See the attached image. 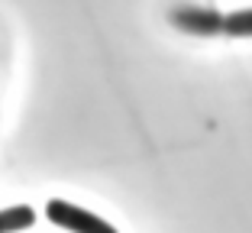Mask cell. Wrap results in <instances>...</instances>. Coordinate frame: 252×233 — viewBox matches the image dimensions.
Wrapping results in <instances>:
<instances>
[{"mask_svg":"<svg viewBox=\"0 0 252 233\" xmlns=\"http://www.w3.org/2000/svg\"><path fill=\"white\" fill-rule=\"evenodd\" d=\"M45 217L55 227H65L71 233H117V227H110V220H100L97 214L74 207L68 201H49L45 204Z\"/></svg>","mask_w":252,"mask_h":233,"instance_id":"6da1fadb","label":"cell"},{"mask_svg":"<svg viewBox=\"0 0 252 233\" xmlns=\"http://www.w3.org/2000/svg\"><path fill=\"white\" fill-rule=\"evenodd\" d=\"M171 20L178 23L181 30H188V33H204V36H210V33H220V30H223V16L217 13V10L178 7L175 13H171Z\"/></svg>","mask_w":252,"mask_h":233,"instance_id":"7a4b0ae2","label":"cell"},{"mask_svg":"<svg viewBox=\"0 0 252 233\" xmlns=\"http://www.w3.org/2000/svg\"><path fill=\"white\" fill-rule=\"evenodd\" d=\"M32 224H36V211L26 207V204H16V207L0 211V233H16V230H26Z\"/></svg>","mask_w":252,"mask_h":233,"instance_id":"3957f363","label":"cell"},{"mask_svg":"<svg viewBox=\"0 0 252 233\" xmlns=\"http://www.w3.org/2000/svg\"><path fill=\"white\" fill-rule=\"evenodd\" d=\"M223 33L226 36H252V10H236L223 16Z\"/></svg>","mask_w":252,"mask_h":233,"instance_id":"277c9868","label":"cell"}]
</instances>
